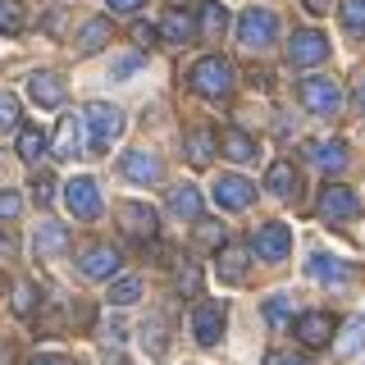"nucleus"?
Here are the masks:
<instances>
[{"label": "nucleus", "mask_w": 365, "mask_h": 365, "mask_svg": "<svg viewBox=\"0 0 365 365\" xmlns=\"http://www.w3.org/2000/svg\"><path fill=\"white\" fill-rule=\"evenodd\" d=\"M83 128H87V146H91V155H101L110 142H119L123 137V114L106 106V101H91V106L83 110Z\"/></svg>", "instance_id": "f257e3e1"}, {"label": "nucleus", "mask_w": 365, "mask_h": 365, "mask_svg": "<svg viewBox=\"0 0 365 365\" xmlns=\"http://www.w3.org/2000/svg\"><path fill=\"white\" fill-rule=\"evenodd\" d=\"M192 87L201 91V96H210V101H220V96H228L233 91V83H237V68L224 60V55H205V60H197L192 64Z\"/></svg>", "instance_id": "f03ea898"}, {"label": "nucleus", "mask_w": 365, "mask_h": 365, "mask_svg": "<svg viewBox=\"0 0 365 365\" xmlns=\"http://www.w3.org/2000/svg\"><path fill=\"white\" fill-rule=\"evenodd\" d=\"M274 37H279V19H274V9L251 5L247 14L237 19V41H242L247 51H269Z\"/></svg>", "instance_id": "7ed1b4c3"}, {"label": "nucleus", "mask_w": 365, "mask_h": 365, "mask_svg": "<svg viewBox=\"0 0 365 365\" xmlns=\"http://www.w3.org/2000/svg\"><path fill=\"white\" fill-rule=\"evenodd\" d=\"M297 96H302V106L319 114V119H329V114L342 110V87L334 83V78L315 73V78H302V87H297Z\"/></svg>", "instance_id": "20e7f679"}, {"label": "nucleus", "mask_w": 365, "mask_h": 365, "mask_svg": "<svg viewBox=\"0 0 365 365\" xmlns=\"http://www.w3.org/2000/svg\"><path fill=\"white\" fill-rule=\"evenodd\" d=\"M119 265H123V256H119V247H110V242H87L78 251V269H83L87 279H114Z\"/></svg>", "instance_id": "39448f33"}, {"label": "nucleus", "mask_w": 365, "mask_h": 365, "mask_svg": "<svg viewBox=\"0 0 365 365\" xmlns=\"http://www.w3.org/2000/svg\"><path fill=\"white\" fill-rule=\"evenodd\" d=\"M319 215H324L329 224H347L361 215V197L351 187H342V182H329L324 192H319Z\"/></svg>", "instance_id": "423d86ee"}, {"label": "nucleus", "mask_w": 365, "mask_h": 365, "mask_svg": "<svg viewBox=\"0 0 365 365\" xmlns=\"http://www.w3.org/2000/svg\"><path fill=\"white\" fill-rule=\"evenodd\" d=\"M288 60H292L297 68H311V64H319V60H329V41L319 37L315 28H297L292 41H288Z\"/></svg>", "instance_id": "0eeeda50"}, {"label": "nucleus", "mask_w": 365, "mask_h": 365, "mask_svg": "<svg viewBox=\"0 0 365 365\" xmlns=\"http://www.w3.org/2000/svg\"><path fill=\"white\" fill-rule=\"evenodd\" d=\"M251 247H256L260 260H288V251H292L288 224H260L256 233H251Z\"/></svg>", "instance_id": "6e6552de"}, {"label": "nucleus", "mask_w": 365, "mask_h": 365, "mask_svg": "<svg viewBox=\"0 0 365 365\" xmlns=\"http://www.w3.org/2000/svg\"><path fill=\"white\" fill-rule=\"evenodd\" d=\"M306 274H311L315 283H329V288H347V283H356V265H347V260L338 256H311L306 260Z\"/></svg>", "instance_id": "1a4fd4ad"}, {"label": "nucleus", "mask_w": 365, "mask_h": 365, "mask_svg": "<svg viewBox=\"0 0 365 365\" xmlns=\"http://www.w3.org/2000/svg\"><path fill=\"white\" fill-rule=\"evenodd\" d=\"M64 201H68V210H73L78 220H96V215H101V187H96V178L64 182Z\"/></svg>", "instance_id": "9d476101"}, {"label": "nucleus", "mask_w": 365, "mask_h": 365, "mask_svg": "<svg viewBox=\"0 0 365 365\" xmlns=\"http://www.w3.org/2000/svg\"><path fill=\"white\" fill-rule=\"evenodd\" d=\"M192 334H197L201 347H215L224 338V302H201L192 311Z\"/></svg>", "instance_id": "9b49d317"}, {"label": "nucleus", "mask_w": 365, "mask_h": 365, "mask_svg": "<svg viewBox=\"0 0 365 365\" xmlns=\"http://www.w3.org/2000/svg\"><path fill=\"white\" fill-rule=\"evenodd\" d=\"M251 201H256V187L242 174H224L215 182V205H224V210H247Z\"/></svg>", "instance_id": "f8f14e48"}, {"label": "nucleus", "mask_w": 365, "mask_h": 365, "mask_svg": "<svg viewBox=\"0 0 365 365\" xmlns=\"http://www.w3.org/2000/svg\"><path fill=\"white\" fill-rule=\"evenodd\" d=\"M119 224H123L128 237H137V242H151V237H155V210H151V205L123 201L119 205Z\"/></svg>", "instance_id": "ddd939ff"}, {"label": "nucleus", "mask_w": 365, "mask_h": 365, "mask_svg": "<svg viewBox=\"0 0 365 365\" xmlns=\"http://www.w3.org/2000/svg\"><path fill=\"white\" fill-rule=\"evenodd\" d=\"M119 174L133 178V182H160V174H165V165H160L155 151H128L119 160Z\"/></svg>", "instance_id": "4468645a"}, {"label": "nucleus", "mask_w": 365, "mask_h": 365, "mask_svg": "<svg viewBox=\"0 0 365 365\" xmlns=\"http://www.w3.org/2000/svg\"><path fill=\"white\" fill-rule=\"evenodd\" d=\"M32 251H37V260H55V256H64V251H68V228H64V224H55V220L37 224Z\"/></svg>", "instance_id": "2eb2a0df"}, {"label": "nucleus", "mask_w": 365, "mask_h": 365, "mask_svg": "<svg viewBox=\"0 0 365 365\" xmlns=\"http://www.w3.org/2000/svg\"><path fill=\"white\" fill-rule=\"evenodd\" d=\"M297 338H302L306 347H324V342L334 338V315L329 311H306L297 319Z\"/></svg>", "instance_id": "dca6fc26"}, {"label": "nucleus", "mask_w": 365, "mask_h": 365, "mask_svg": "<svg viewBox=\"0 0 365 365\" xmlns=\"http://www.w3.org/2000/svg\"><path fill=\"white\" fill-rule=\"evenodd\" d=\"M306 160L319 165L324 174H338V169L347 165V146H342L338 137H334V142H311V146H306Z\"/></svg>", "instance_id": "f3484780"}, {"label": "nucleus", "mask_w": 365, "mask_h": 365, "mask_svg": "<svg viewBox=\"0 0 365 365\" xmlns=\"http://www.w3.org/2000/svg\"><path fill=\"white\" fill-rule=\"evenodd\" d=\"M55 160H73L78 151H83V119H73V114H68V119L60 123V133H55Z\"/></svg>", "instance_id": "a211bd4d"}, {"label": "nucleus", "mask_w": 365, "mask_h": 365, "mask_svg": "<svg viewBox=\"0 0 365 365\" xmlns=\"http://www.w3.org/2000/svg\"><path fill=\"white\" fill-rule=\"evenodd\" d=\"M28 91H32L37 106H60V101H64V78L60 73H32Z\"/></svg>", "instance_id": "6ab92c4d"}, {"label": "nucleus", "mask_w": 365, "mask_h": 365, "mask_svg": "<svg viewBox=\"0 0 365 365\" xmlns=\"http://www.w3.org/2000/svg\"><path fill=\"white\" fill-rule=\"evenodd\" d=\"M265 187H269L279 201H288V197H297L302 178H297V169L288 165V160H279V165H269V174H265Z\"/></svg>", "instance_id": "aec40b11"}, {"label": "nucleus", "mask_w": 365, "mask_h": 365, "mask_svg": "<svg viewBox=\"0 0 365 365\" xmlns=\"http://www.w3.org/2000/svg\"><path fill=\"white\" fill-rule=\"evenodd\" d=\"M224 28H228V9L220 5V0H205V5H201V19H197V32H201L205 41H220Z\"/></svg>", "instance_id": "412c9836"}, {"label": "nucleus", "mask_w": 365, "mask_h": 365, "mask_svg": "<svg viewBox=\"0 0 365 365\" xmlns=\"http://www.w3.org/2000/svg\"><path fill=\"white\" fill-rule=\"evenodd\" d=\"M192 32H197V23H192L182 9H169L165 19H160V37H165L169 46H182V41H192Z\"/></svg>", "instance_id": "4be33fe9"}, {"label": "nucleus", "mask_w": 365, "mask_h": 365, "mask_svg": "<svg viewBox=\"0 0 365 365\" xmlns=\"http://www.w3.org/2000/svg\"><path fill=\"white\" fill-rule=\"evenodd\" d=\"M110 37H114L110 19H87V23H83V32H78V51H83V55H96Z\"/></svg>", "instance_id": "5701e85b"}, {"label": "nucleus", "mask_w": 365, "mask_h": 365, "mask_svg": "<svg viewBox=\"0 0 365 365\" xmlns=\"http://www.w3.org/2000/svg\"><path fill=\"white\" fill-rule=\"evenodd\" d=\"M220 279L224 283H242L247 279V247H220Z\"/></svg>", "instance_id": "b1692460"}, {"label": "nucleus", "mask_w": 365, "mask_h": 365, "mask_svg": "<svg viewBox=\"0 0 365 365\" xmlns=\"http://www.w3.org/2000/svg\"><path fill=\"white\" fill-rule=\"evenodd\" d=\"M169 210H174L178 220H201V192L192 187V182H182V187L169 192Z\"/></svg>", "instance_id": "393cba45"}, {"label": "nucleus", "mask_w": 365, "mask_h": 365, "mask_svg": "<svg viewBox=\"0 0 365 365\" xmlns=\"http://www.w3.org/2000/svg\"><path fill=\"white\" fill-rule=\"evenodd\" d=\"M365 347V315H351L347 324H342V334L334 342V351L338 356H356V351Z\"/></svg>", "instance_id": "a878e982"}, {"label": "nucleus", "mask_w": 365, "mask_h": 365, "mask_svg": "<svg viewBox=\"0 0 365 365\" xmlns=\"http://www.w3.org/2000/svg\"><path fill=\"white\" fill-rule=\"evenodd\" d=\"M220 151H224L228 160H237V165H247V160H256V142H251L242 128H228V133L220 137Z\"/></svg>", "instance_id": "bb28decb"}, {"label": "nucleus", "mask_w": 365, "mask_h": 365, "mask_svg": "<svg viewBox=\"0 0 365 365\" xmlns=\"http://www.w3.org/2000/svg\"><path fill=\"white\" fill-rule=\"evenodd\" d=\"M215 146H220V142H215V133L210 128H192L187 133V165H210V155H215Z\"/></svg>", "instance_id": "cd10ccee"}, {"label": "nucleus", "mask_w": 365, "mask_h": 365, "mask_svg": "<svg viewBox=\"0 0 365 365\" xmlns=\"http://www.w3.org/2000/svg\"><path fill=\"white\" fill-rule=\"evenodd\" d=\"M41 151H46V133H41V128H19V160L37 165Z\"/></svg>", "instance_id": "c85d7f7f"}, {"label": "nucleus", "mask_w": 365, "mask_h": 365, "mask_svg": "<svg viewBox=\"0 0 365 365\" xmlns=\"http://www.w3.org/2000/svg\"><path fill=\"white\" fill-rule=\"evenodd\" d=\"M133 302H142V279H114L110 283V306H133Z\"/></svg>", "instance_id": "c756f323"}, {"label": "nucleus", "mask_w": 365, "mask_h": 365, "mask_svg": "<svg viewBox=\"0 0 365 365\" xmlns=\"http://www.w3.org/2000/svg\"><path fill=\"white\" fill-rule=\"evenodd\" d=\"M23 23H28V9H23V0H0V32H23Z\"/></svg>", "instance_id": "7c9ffc66"}, {"label": "nucleus", "mask_w": 365, "mask_h": 365, "mask_svg": "<svg viewBox=\"0 0 365 365\" xmlns=\"http://www.w3.org/2000/svg\"><path fill=\"white\" fill-rule=\"evenodd\" d=\"M174 283H178L182 297H197V292H201V269H197V260H178Z\"/></svg>", "instance_id": "2f4dec72"}, {"label": "nucleus", "mask_w": 365, "mask_h": 365, "mask_svg": "<svg viewBox=\"0 0 365 365\" xmlns=\"http://www.w3.org/2000/svg\"><path fill=\"white\" fill-rule=\"evenodd\" d=\"M342 28L351 37H365V0H342Z\"/></svg>", "instance_id": "473e14b6"}, {"label": "nucleus", "mask_w": 365, "mask_h": 365, "mask_svg": "<svg viewBox=\"0 0 365 365\" xmlns=\"http://www.w3.org/2000/svg\"><path fill=\"white\" fill-rule=\"evenodd\" d=\"M265 319L274 329H288V319H292V297H269L265 302Z\"/></svg>", "instance_id": "72a5a7b5"}, {"label": "nucleus", "mask_w": 365, "mask_h": 365, "mask_svg": "<svg viewBox=\"0 0 365 365\" xmlns=\"http://www.w3.org/2000/svg\"><path fill=\"white\" fill-rule=\"evenodd\" d=\"M19 128V96L14 91H0V133Z\"/></svg>", "instance_id": "f704fd0d"}, {"label": "nucleus", "mask_w": 365, "mask_h": 365, "mask_svg": "<svg viewBox=\"0 0 365 365\" xmlns=\"http://www.w3.org/2000/svg\"><path fill=\"white\" fill-rule=\"evenodd\" d=\"M32 311H37V288H32V283H19L14 288V315L28 319Z\"/></svg>", "instance_id": "c9c22d12"}, {"label": "nucleus", "mask_w": 365, "mask_h": 365, "mask_svg": "<svg viewBox=\"0 0 365 365\" xmlns=\"http://www.w3.org/2000/svg\"><path fill=\"white\" fill-rule=\"evenodd\" d=\"M197 242L201 247H220L224 242V224L220 220H197Z\"/></svg>", "instance_id": "e433bc0d"}, {"label": "nucleus", "mask_w": 365, "mask_h": 365, "mask_svg": "<svg viewBox=\"0 0 365 365\" xmlns=\"http://www.w3.org/2000/svg\"><path fill=\"white\" fill-rule=\"evenodd\" d=\"M32 201H37V205H51L55 201V178L51 174H37V178H32Z\"/></svg>", "instance_id": "4c0bfd02"}, {"label": "nucleus", "mask_w": 365, "mask_h": 365, "mask_svg": "<svg viewBox=\"0 0 365 365\" xmlns=\"http://www.w3.org/2000/svg\"><path fill=\"white\" fill-rule=\"evenodd\" d=\"M23 210V201H19V192H0V224H9L14 215Z\"/></svg>", "instance_id": "58836bf2"}, {"label": "nucleus", "mask_w": 365, "mask_h": 365, "mask_svg": "<svg viewBox=\"0 0 365 365\" xmlns=\"http://www.w3.org/2000/svg\"><path fill=\"white\" fill-rule=\"evenodd\" d=\"M137 68H142V55H123V60H114L110 73L114 78H128V73H137Z\"/></svg>", "instance_id": "ea45409f"}, {"label": "nucleus", "mask_w": 365, "mask_h": 365, "mask_svg": "<svg viewBox=\"0 0 365 365\" xmlns=\"http://www.w3.org/2000/svg\"><path fill=\"white\" fill-rule=\"evenodd\" d=\"M146 347H151V351H165V324H160V319L146 324Z\"/></svg>", "instance_id": "a19ab883"}, {"label": "nucleus", "mask_w": 365, "mask_h": 365, "mask_svg": "<svg viewBox=\"0 0 365 365\" xmlns=\"http://www.w3.org/2000/svg\"><path fill=\"white\" fill-rule=\"evenodd\" d=\"M265 365H311L306 356H297V351H269Z\"/></svg>", "instance_id": "79ce46f5"}, {"label": "nucleus", "mask_w": 365, "mask_h": 365, "mask_svg": "<svg viewBox=\"0 0 365 365\" xmlns=\"http://www.w3.org/2000/svg\"><path fill=\"white\" fill-rule=\"evenodd\" d=\"M106 5H110V14H137L146 0H106Z\"/></svg>", "instance_id": "37998d69"}, {"label": "nucleus", "mask_w": 365, "mask_h": 365, "mask_svg": "<svg viewBox=\"0 0 365 365\" xmlns=\"http://www.w3.org/2000/svg\"><path fill=\"white\" fill-rule=\"evenodd\" d=\"M151 37H155V28H151V23H133V41L142 46V51L151 46Z\"/></svg>", "instance_id": "c03bdc74"}, {"label": "nucleus", "mask_w": 365, "mask_h": 365, "mask_svg": "<svg viewBox=\"0 0 365 365\" xmlns=\"http://www.w3.org/2000/svg\"><path fill=\"white\" fill-rule=\"evenodd\" d=\"M28 365H68L64 356H55V351H41V356H32Z\"/></svg>", "instance_id": "a18cd8bd"}, {"label": "nucleus", "mask_w": 365, "mask_h": 365, "mask_svg": "<svg viewBox=\"0 0 365 365\" xmlns=\"http://www.w3.org/2000/svg\"><path fill=\"white\" fill-rule=\"evenodd\" d=\"M5 256H14V237H0V260Z\"/></svg>", "instance_id": "49530a36"}, {"label": "nucleus", "mask_w": 365, "mask_h": 365, "mask_svg": "<svg viewBox=\"0 0 365 365\" xmlns=\"http://www.w3.org/2000/svg\"><path fill=\"white\" fill-rule=\"evenodd\" d=\"M306 9H311V14H324V9H329V0H306Z\"/></svg>", "instance_id": "de8ad7c7"}, {"label": "nucleus", "mask_w": 365, "mask_h": 365, "mask_svg": "<svg viewBox=\"0 0 365 365\" xmlns=\"http://www.w3.org/2000/svg\"><path fill=\"white\" fill-rule=\"evenodd\" d=\"M356 110L365 114V78H361V83H356Z\"/></svg>", "instance_id": "09e8293b"}, {"label": "nucleus", "mask_w": 365, "mask_h": 365, "mask_svg": "<svg viewBox=\"0 0 365 365\" xmlns=\"http://www.w3.org/2000/svg\"><path fill=\"white\" fill-rule=\"evenodd\" d=\"M114 365H133V361H114Z\"/></svg>", "instance_id": "8fccbe9b"}]
</instances>
